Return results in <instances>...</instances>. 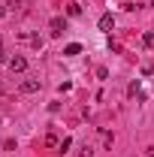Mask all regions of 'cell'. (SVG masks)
I'll use <instances>...</instances> for the list:
<instances>
[{"label": "cell", "instance_id": "6da1fadb", "mask_svg": "<svg viewBox=\"0 0 154 157\" xmlns=\"http://www.w3.org/2000/svg\"><path fill=\"white\" fill-rule=\"evenodd\" d=\"M48 30H52V36H60V33L67 30V18H60V15H55V18L48 21Z\"/></svg>", "mask_w": 154, "mask_h": 157}, {"label": "cell", "instance_id": "7a4b0ae2", "mask_svg": "<svg viewBox=\"0 0 154 157\" xmlns=\"http://www.w3.org/2000/svg\"><path fill=\"white\" fill-rule=\"evenodd\" d=\"M6 67H9L12 73H24V70H27V58H24V55H15V58H9Z\"/></svg>", "mask_w": 154, "mask_h": 157}, {"label": "cell", "instance_id": "3957f363", "mask_svg": "<svg viewBox=\"0 0 154 157\" xmlns=\"http://www.w3.org/2000/svg\"><path fill=\"white\" fill-rule=\"evenodd\" d=\"M39 88H42V82H39V78H24V82H21V94H37Z\"/></svg>", "mask_w": 154, "mask_h": 157}, {"label": "cell", "instance_id": "277c9868", "mask_svg": "<svg viewBox=\"0 0 154 157\" xmlns=\"http://www.w3.org/2000/svg\"><path fill=\"white\" fill-rule=\"evenodd\" d=\"M112 27H115V18H112V12L100 15V30H103V33H112Z\"/></svg>", "mask_w": 154, "mask_h": 157}, {"label": "cell", "instance_id": "5b68a950", "mask_svg": "<svg viewBox=\"0 0 154 157\" xmlns=\"http://www.w3.org/2000/svg\"><path fill=\"white\" fill-rule=\"evenodd\" d=\"M64 55H67V58H76V55H82V42H70V45L64 48Z\"/></svg>", "mask_w": 154, "mask_h": 157}, {"label": "cell", "instance_id": "8992f818", "mask_svg": "<svg viewBox=\"0 0 154 157\" xmlns=\"http://www.w3.org/2000/svg\"><path fill=\"white\" fill-rule=\"evenodd\" d=\"M127 94H130V97H142V100H145V94H142V88H139V78L127 85Z\"/></svg>", "mask_w": 154, "mask_h": 157}, {"label": "cell", "instance_id": "52a82bcc", "mask_svg": "<svg viewBox=\"0 0 154 157\" xmlns=\"http://www.w3.org/2000/svg\"><path fill=\"white\" fill-rule=\"evenodd\" d=\"M70 148H73V139H70V136H64V142L58 145V151H60V154H67Z\"/></svg>", "mask_w": 154, "mask_h": 157}, {"label": "cell", "instance_id": "ba28073f", "mask_svg": "<svg viewBox=\"0 0 154 157\" xmlns=\"http://www.w3.org/2000/svg\"><path fill=\"white\" fill-rule=\"evenodd\" d=\"M67 15H73V18L82 15V6H79V3H70V6H67Z\"/></svg>", "mask_w": 154, "mask_h": 157}, {"label": "cell", "instance_id": "9c48e42d", "mask_svg": "<svg viewBox=\"0 0 154 157\" xmlns=\"http://www.w3.org/2000/svg\"><path fill=\"white\" fill-rule=\"evenodd\" d=\"M45 145H48V148H55V145H60V142H58L55 133H48V136H45Z\"/></svg>", "mask_w": 154, "mask_h": 157}, {"label": "cell", "instance_id": "30bf717a", "mask_svg": "<svg viewBox=\"0 0 154 157\" xmlns=\"http://www.w3.org/2000/svg\"><path fill=\"white\" fill-rule=\"evenodd\" d=\"M142 42H145V48H154V33H145Z\"/></svg>", "mask_w": 154, "mask_h": 157}, {"label": "cell", "instance_id": "8fae6325", "mask_svg": "<svg viewBox=\"0 0 154 157\" xmlns=\"http://www.w3.org/2000/svg\"><path fill=\"white\" fill-rule=\"evenodd\" d=\"M60 94H67V91H73V82H60V88H58Z\"/></svg>", "mask_w": 154, "mask_h": 157}, {"label": "cell", "instance_id": "7c38bea8", "mask_svg": "<svg viewBox=\"0 0 154 157\" xmlns=\"http://www.w3.org/2000/svg\"><path fill=\"white\" fill-rule=\"evenodd\" d=\"M0 63H9V58H6V52H3V36H0Z\"/></svg>", "mask_w": 154, "mask_h": 157}, {"label": "cell", "instance_id": "4fadbf2b", "mask_svg": "<svg viewBox=\"0 0 154 157\" xmlns=\"http://www.w3.org/2000/svg\"><path fill=\"white\" fill-rule=\"evenodd\" d=\"M79 157H94V148H91V145H85V148H82V154Z\"/></svg>", "mask_w": 154, "mask_h": 157}, {"label": "cell", "instance_id": "5bb4252c", "mask_svg": "<svg viewBox=\"0 0 154 157\" xmlns=\"http://www.w3.org/2000/svg\"><path fill=\"white\" fill-rule=\"evenodd\" d=\"M3 15H6V9H3V6H0V18H3Z\"/></svg>", "mask_w": 154, "mask_h": 157}, {"label": "cell", "instance_id": "9a60e30c", "mask_svg": "<svg viewBox=\"0 0 154 157\" xmlns=\"http://www.w3.org/2000/svg\"><path fill=\"white\" fill-rule=\"evenodd\" d=\"M0 124H3V118H0Z\"/></svg>", "mask_w": 154, "mask_h": 157}, {"label": "cell", "instance_id": "2e32d148", "mask_svg": "<svg viewBox=\"0 0 154 157\" xmlns=\"http://www.w3.org/2000/svg\"><path fill=\"white\" fill-rule=\"evenodd\" d=\"M151 3H154V0H151Z\"/></svg>", "mask_w": 154, "mask_h": 157}]
</instances>
